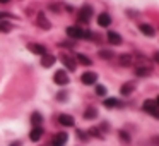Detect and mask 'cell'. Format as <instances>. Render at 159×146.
Segmentation results:
<instances>
[{
	"label": "cell",
	"mask_w": 159,
	"mask_h": 146,
	"mask_svg": "<svg viewBox=\"0 0 159 146\" xmlns=\"http://www.w3.org/2000/svg\"><path fill=\"white\" fill-rule=\"evenodd\" d=\"M142 108H144L147 114H151L152 117H156V119L159 117V108H157V101L156 100H145L144 105H142Z\"/></svg>",
	"instance_id": "1"
},
{
	"label": "cell",
	"mask_w": 159,
	"mask_h": 146,
	"mask_svg": "<svg viewBox=\"0 0 159 146\" xmlns=\"http://www.w3.org/2000/svg\"><path fill=\"white\" fill-rule=\"evenodd\" d=\"M91 16H93V7L91 5H84L79 11V14H77V19H79V22L86 24V22L91 21Z\"/></svg>",
	"instance_id": "2"
},
{
	"label": "cell",
	"mask_w": 159,
	"mask_h": 146,
	"mask_svg": "<svg viewBox=\"0 0 159 146\" xmlns=\"http://www.w3.org/2000/svg\"><path fill=\"white\" fill-rule=\"evenodd\" d=\"M67 139H69V134H67L65 131H60V132H57V134L53 136L52 146H65Z\"/></svg>",
	"instance_id": "3"
},
{
	"label": "cell",
	"mask_w": 159,
	"mask_h": 146,
	"mask_svg": "<svg viewBox=\"0 0 159 146\" xmlns=\"http://www.w3.org/2000/svg\"><path fill=\"white\" fill-rule=\"evenodd\" d=\"M67 36L74 40H82L84 38V29H80L79 26H69L67 28Z\"/></svg>",
	"instance_id": "4"
},
{
	"label": "cell",
	"mask_w": 159,
	"mask_h": 146,
	"mask_svg": "<svg viewBox=\"0 0 159 146\" xmlns=\"http://www.w3.org/2000/svg\"><path fill=\"white\" fill-rule=\"evenodd\" d=\"M53 81H55L58 86H65V84H69V74L65 72V71H57L55 76H53Z\"/></svg>",
	"instance_id": "5"
},
{
	"label": "cell",
	"mask_w": 159,
	"mask_h": 146,
	"mask_svg": "<svg viewBox=\"0 0 159 146\" xmlns=\"http://www.w3.org/2000/svg\"><path fill=\"white\" fill-rule=\"evenodd\" d=\"M80 81H82L84 84H87V86H91V84H96L98 74H96V72H84L82 76H80Z\"/></svg>",
	"instance_id": "6"
},
{
	"label": "cell",
	"mask_w": 159,
	"mask_h": 146,
	"mask_svg": "<svg viewBox=\"0 0 159 146\" xmlns=\"http://www.w3.org/2000/svg\"><path fill=\"white\" fill-rule=\"evenodd\" d=\"M98 24H99L101 28H108V26L111 24V16L108 14V12H101V14L98 16Z\"/></svg>",
	"instance_id": "7"
},
{
	"label": "cell",
	"mask_w": 159,
	"mask_h": 146,
	"mask_svg": "<svg viewBox=\"0 0 159 146\" xmlns=\"http://www.w3.org/2000/svg\"><path fill=\"white\" fill-rule=\"evenodd\" d=\"M36 24H38L41 29H50V28H52L50 21L46 19V16L43 14V12H39V14H38V17H36Z\"/></svg>",
	"instance_id": "8"
},
{
	"label": "cell",
	"mask_w": 159,
	"mask_h": 146,
	"mask_svg": "<svg viewBox=\"0 0 159 146\" xmlns=\"http://www.w3.org/2000/svg\"><path fill=\"white\" fill-rule=\"evenodd\" d=\"M134 62H135V59L132 55H128V53H123V55L118 57V64H120V66H123V67H130Z\"/></svg>",
	"instance_id": "9"
},
{
	"label": "cell",
	"mask_w": 159,
	"mask_h": 146,
	"mask_svg": "<svg viewBox=\"0 0 159 146\" xmlns=\"http://www.w3.org/2000/svg\"><path fill=\"white\" fill-rule=\"evenodd\" d=\"M28 48H29V52L36 53V55H45L46 53V48L43 45H39V43H29Z\"/></svg>",
	"instance_id": "10"
},
{
	"label": "cell",
	"mask_w": 159,
	"mask_h": 146,
	"mask_svg": "<svg viewBox=\"0 0 159 146\" xmlns=\"http://www.w3.org/2000/svg\"><path fill=\"white\" fill-rule=\"evenodd\" d=\"M41 136H43V127L41 125H34L33 131L29 132V139H31V141H39Z\"/></svg>",
	"instance_id": "11"
},
{
	"label": "cell",
	"mask_w": 159,
	"mask_h": 146,
	"mask_svg": "<svg viewBox=\"0 0 159 146\" xmlns=\"http://www.w3.org/2000/svg\"><path fill=\"white\" fill-rule=\"evenodd\" d=\"M106 38H108V41H110L111 45H120V43H121V36L118 35L116 31H108L106 33Z\"/></svg>",
	"instance_id": "12"
},
{
	"label": "cell",
	"mask_w": 159,
	"mask_h": 146,
	"mask_svg": "<svg viewBox=\"0 0 159 146\" xmlns=\"http://www.w3.org/2000/svg\"><path fill=\"white\" fill-rule=\"evenodd\" d=\"M58 122L63 125V127H72L74 125V117H70V115H67V114H62L58 117Z\"/></svg>",
	"instance_id": "13"
},
{
	"label": "cell",
	"mask_w": 159,
	"mask_h": 146,
	"mask_svg": "<svg viewBox=\"0 0 159 146\" xmlns=\"http://www.w3.org/2000/svg\"><path fill=\"white\" fill-rule=\"evenodd\" d=\"M43 59H41V66L43 67H46V69H48V67H52L53 64L57 62V59L53 55H50V53H45V55H41Z\"/></svg>",
	"instance_id": "14"
},
{
	"label": "cell",
	"mask_w": 159,
	"mask_h": 146,
	"mask_svg": "<svg viewBox=\"0 0 159 146\" xmlns=\"http://www.w3.org/2000/svg\"><path fill=\"white\" fill-rule=\"evenodd\" d=\"M139 29H140V31H142V33H144V35H145V36H151V38H152V36H154V35H156V31H154V28H152V26H151V24H144V22H142V24H140V26H139Z\"/></svg>",
	"instance_id": "15"
},
{
	"label": "cell",
	"mask_w": 159,
	"mask_h": 146,
	"mask_svg": "<svg viewBox=\"0 0 159 146\" xmlns=\"http://www.w3.org/2000/svg\"><path fill=\"white\" fill-rule=\"evenodd\" d=\"M62 64L67 67L69 71H75V62H74L72 59H70L69 55H62Z\"/></svg>",
	"instance_id": "16"
},
{
	"label": "cell",
	"mask_w": 159,
	"mask_h": 146,
	"mask_svg": "<svg viewBox=\"0 0 159 146\" xmlns=\"http://www.w3.org/2000/svg\"><path fill=\"white\" fill-rule=\"evenodd\" d=\"M135 74H137V76H140V77H144V76H149V74H151V67H145V66H142V67H137V69H135Z\"/></svg>",
	"instance_id": "17"
},
{
	"label": "cell",
	"mask_w": 159,
	"mask_h": 146,
	"mask_svg": "<svg viewBox=\"0 0 159 146\" xmlns=\"http://www.w3.org/2000/svg\"><path fill=\"white\" fill-rule=\"evenodd\" d=\"M103 103H104V107H108V108H115V107H118L120 105V101L116 100V98H106V100H103Z\"/></svg>",
	"instance_id": "18"
},
{
	"label": "cell",
	"mask_w": 159,
	"mask_h": 146,
	"mask_svg": "<svg viewBox=\"0 0 159 146\" xmlns=\"http://www.w3.org/2000/svg\"><path fill=\"white\" fill-rule=\"evenodd\" d=\"M96 117H98V110L94 107L87 108V110L84 112V119H87V120H89V119H96Z\"/></svg>",
	"instance_id": "19"
},
{
	"label": "cell",
	"mask_w": 159,
	"mask_h": 146,
	"mask_svg": "<svg viewBox=\"0 0 159 146\" xmlns=\"http://www.w3.org/2000/svg\"><path fill=\"white\" fill-rule=\"evenodd\" d=\"M132 91H134V84H132V83H125L123 86L120 88V93L125 95V96H127V95H130Z\"/></svg>",
	"instance_id": "20"
},
{
	"label": "cell",
	"mask_w": 159,
	"mask_h": 146,
	"mask_svg": "<svg viewBox=\"0 0 159 146\" xmlns=\"http://www.w3.org/2000/svg\"><path fill=\"white\" fill-rule=\"evenodd\" d=\"M75 59L79 60V62L82 64V66H91V59H89V57H86L84 53H77Z\"/></svg>",
	"instance_id": "21"
},
{
	"label": "cell",
	"mask_w": 159,
	"mask_h": 146,
	"mask_svg": "<svg viewBox=\"0 0 159 146\" xmlns=\"http://www.w3.org/2000/svg\"><path fill=\"white\" fill-rule=\"evenodd\" d=\"M99 57H101V59L110 60V59H113V57H115V53L111 52V50H99Z\"/></svg>",
	"instance_id": "22"
},
{
	"label": "cell",
	"mask_w": 159,
	"mask_h": 146,
	"mask_svg": "<svg viewBox=\"0 0 159 146\" xmlns=\"http://www.w3.org/2000/svg\"><path fill=\"white\" fill-rule=\"evenodd\" d=\"M31 122H33L34 125H41V122H43V117L38 114V112H34V114L31 115Z\"/></svg>",
	"instance_id": "23"
},
{
	"label": "cell",
	"mask_w": 159,
	"mask_h": 146,
	"mask_svg": "<svg viewBox=\"0 0 159 146\" xmlns=\"http://www.w3.org/2000/svg\"><path fill=\"white\" fill-rule=\"evenodd\" d=\"M0 31L2 33H11L12 31V24H9V22H0Z\"/></svg>",
	"instance_id": "24"
},
{
	"label": "cell",
	"mask_w": 159,
	"mask_h": 146,
	"mask_svg": "<svg viewBox=\"0 0 159 146\" xmlns=\"http://www.w3.org/2000/svg\"><path fill=\"white\" fill-rule=\"evenodd\" d=\"M96 93L99 95V96H104V95H106V86H103V84H96Z\"/></svg>",
	"instance_id": "25"
},
{
	"label": "cell",
	"mask_w": 159,
	"mask_h": 146,
	"mask_svg": "<svg viewBox=\"0 0 159 146\" xmlns=\"http://www.w3.org/2000/svg\"><path fill=\"white\" fill-rule=\"evenodd\" d=\"M7 17H14V16L7 14V12H0V19H7Z\"/></svg>",
	"instance_id": "26"
},
{
	"label": "cell",
	"mask_w": 159,
	"mask_h": 146,
	"mask_svg": "<svg viewBox=\"0 0 159 146\" xmlns=\"http://www.w3.org/2000/svg\"><path fill=\"white\" fill-rule=\"evenodd\" d=\"M0 4H9V0H0Z\"/></svg>",
	"instance_id": "27"
},
{
	"label": "cell",
	"mask_w": 159,
	"mask_h": 146,
	"mask_svg": "<svg viewBox=\"0 0 159 146\" xmlns=\"http://www.w3.org/2000/svg\"><path fill=\"white\" fill-rule=\"evenodd\" d=\"M12 146H21V143H14V144H12Z\"/></svg>",
	"instance_id": "28"
}]
</instances>
